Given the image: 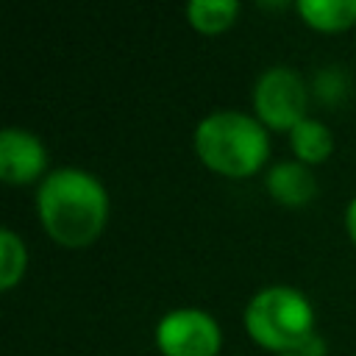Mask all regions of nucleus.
Segmentation results:
<instances>
[{
	"label": "nucleus",
	"mask_w": 356,
	"mask_h": 356,
	"mask_svg": "<svg viewBox=\"0 0 356 356\" xmlns=\"http://www.w3.org/2000/svg\"><path fill=\"white\" fill-rule=\"evenodd\" d=\"M36 209L44 231L58 245L83 248L103 231L108 197L95 175L83 170H56L42 181Z\"/></svg>",
	"instance_id": "1"
},
{
	"label": "nucleus",
	"mask_w": 356,
	"mask_h": 356,
	"mask_svg": "<svg viewBox=\"0 0 356 356\" xmlns=\"http://www.w3.org/2000/svg\"><path fill=\"white\" fill-rule=\"evenodd\" d=\"M195 150L214 172L245 178L267 161L270 139L253 117L239 111H214L195 128Z\"/></svg>",
	"instance_id": "2"
},
{
	"label": "nucleus",
	"mask_w": 356,
	"mask_h": 356,
	"mask_svg": "<svg viewBox=\"0 0 356 356\" xmlns=\"http://www.w3.org/2000/svg\"><path fill=\"white\" fill-rule=\"evenodd\" d=\"M248 334L270 348L284 353H298L314 339V312L306 295L292 286H267L245 309Z\"/></svg>",
	"instance_id": "3"
},
{
	"label": "nucleus",
	"mask_w": 356,
	"mask_h": 356,
	"mask_svg": "<svg viewBox=\"0 0 356 356\" xmlns=\"http://www.w3.org/2000/svg\"><path fill=\"white\" fill-rule=\"evenodd\" d=\"M253 103L259 120L278 131H292L300 120H306V86L298 72L286 67L267 70L253 92Z\"/></svg>",
	"instance_id": "4"
},
{
	"label": "nucleus",
	"mask_w": 356,
	"mask_h": 356,
	"mask_svg": "<svg viewBox=\"0 0 356 356\" xmlns=\"http://www.w3.org/2000/svg\"><path fill=\"white\" fill-rule=\"evenodd\" d=\"M156 342L164 356H217L220 328L200 309H175L161 317Z\"/></svg>",
	"instance_id": "5"
},
{
	"label": "nucleus",
	"mask_w": 356,
	"mask_h": 356,
	"mask_svg": "<svg viewBox=\"0 0 356 356\" xmlns=\"http://www.w3.org/2000/svg\"><path fill=\"white\" fill-rule=\"evenodd\" d=\"M47 164L44 145L22 128H6L0 134V175L6 184H31Z\"/></svg>",
	"instance_id": "6"
},
{
	"label": "nucleus",
	"mask_w": 356,
	"mask_h": 356,
	"mask_svg": "<svg viewBox=\"0 0 356 356\" xmlns=\"http://www.w3.org/2000/svg\"><path fill=\"white\" fill-rule=\"evenodd\" d=\"M267 189L270 195L284 203V206H303L306 200L314 197L317 186H314V178L312 172L303 167V164H292V161H284V164H275L267 175Z\"/></svg>",
	"instance_id": "7"
},
{
	"label": "nucleus",
	"mask_w": 356,
	"mask_h": 356,
	"mask_svg": "<svg viewBox=\"0 0 356 356\" xmlns=\"http://www.w3.org/2000/svg\"><path fill=\"white\" fill-rule=\"evenodd\" d=\"M298 11L317 31H345L356 22V0H300Z\"/></svg>",
	"instance_id": "8"
},
{
	"label": "nucleus",
	"mask_w": 356,
	"mask_h": 356,
	"mask_svg": "<svg viewBox=\"0 0 356 356\" xmlns=\"http://www.w3.org/2000/svg\"><path fill=\"white\" fill-rule=\"evenodd\" d=\"M289 142H292V150L300 161L306 164H317L323 161L331 147H334V139H331V131L317 122V120H300L292 131H289Z\"/></svg>",
	"instance_id": "9"
},
{
	"label": "nucleus",
	"mask_w": 356,
	"mask_h": 356,
	"mask_svg": "<svg viewBox=\"0 0 356 356\" xmlns=\"http://www.w3.org/2000/svg\"><path fill=\"white\" fill-rule=\"evenodd\" d=\"M236 11H239V3H234V0H192L186 8L192 28H197L200 33L225 31L234 22Z\"/></svg>",
	"instance_id": "10"
},
{
	"label": "nucleus",
	"mask_w": 356,
	"mask_h": 356,
	"mask_svg": "<svg viewBox=\"0 0 356 356\" xmlns=\"http://www.w3.org/2000/svg\"><path fill=\"white\" fill-rule=\"evenodd\" d=\"M25 261H28V256H25L22 239L14 231L3 228L0 231V286L3 289H11L22 278Z\"/></svg>",
	"instance_id": "11"
},
{
	"label": "nucleus",
	"mask_w": 356,
	"mask_h": 356,
	"mask_svg": "<svg viewBox=\"0 0 356 356\" xmlns=\"http://www.w3.org/2000/svg\"><path fill=\"white\" fill-rule=\"evenodd\" d=\"M345 225H348L350 239L356 242V197L350 200V206H348V211H345Z\"/></svg>",
	"instance_id": "12"
},
{
	"label": "nucleus",
	"mask_w": 356,
	"mask_h": 356,
	"mask_svg": "<svg viewBox=\"0 0 356 356\" xmlns=\"http://www.w3.org/2000/svg\"><path fill=\"white\" fill-rule=\"evenodd\" d=\"M284 356H300V353H284Z\"/></svg>",
	"instance_id": "13"
}]
</instances>
